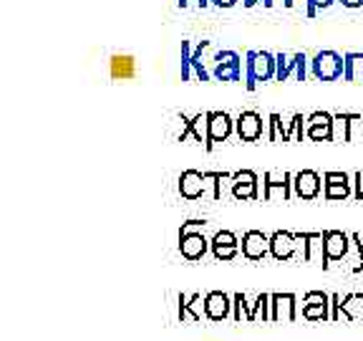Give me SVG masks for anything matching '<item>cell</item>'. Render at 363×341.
<instances>
[{
  "label": "cell",
  "instance_id": "25",
  "mask_svg": "<svg viewBox=\"0 0 363 341\" xmlns=\"http://www.w3.org/2000/svg\"><path fill=\"white\" fill-rule=\"evenodd\" d=\"M340 318H346V321H363V293H348L343 296V301H340Z\"/></svg>",
  "mask_w": 363,
  "mask_h": 341
},
{
  "label": "cell",
  "instance_id": "26",
  "mask_svg": "<svg viewBox=\"0 0 363 341\" xmlns=\"http://www.w3.org/2000/svg\"><path fill=\"white\" fill-rule=\"evenodd\" d=\"M308 238V263L325 268V238L323 233H306Z\"/></svg>",
  "mask_w": 363,
  "mask_h": 341
},
{
  "label": "cell",
  "instance_id": "11",
  "mask_svg": "<svg viewBox=\"0 0 363 341\" xmlns=\"http://www.w3.org/2000/svg\"><path fill=\"white\" fill-rule=\"evenodd\" d=\"M215 81H240L242 79V58L235 51H220L215 56V68H212Z\"/></svg>",
  "mask_w": 363,
  "mask_h": 341
},
{
  "label": "cell",
  "instance_id": "4",
  "mask_svg": "<svg viewBox=\"0 0 363 341\" xmlns=\"http://www.w3.org/2000/svg\"><path fill=\"white\" fill-rule=\"evenodd\" d=\"M306 119L303 114H293L290 119L280 117V114H270L267 117V142H303L306 136Z\"/></svg>",
  "mask_w": 363,
  "mask_h": 341
},
{
  "label": "cell",
  "instance_id": "19",
  "mask_svg": "<svg viewBox=\"0 0 363 341\" xmlns=\"http://www.w3.org/2000/svg\"><path fill=\"white\" fill-rule=\"evenodd\" d=\"M325 268H333L335 263L343 261L351 245V233H340V230H325Z\"/></svg>",
  "mask_w": 363,
  "mask_h": 341
},
{
  "label": "cell",
  "instance_id": "8",
  "mask_svg": "<svg viewBox=\"0 0 363 341\" xmlns=\"http://www.w3.org/2000/svg\"><path fill=\"white\" fill-rule=\"evenodd\" d=\"M177 190H179V195L184 200H202V197L212 200V185H210V180H207V175L199 170L182 172Z\"/></svg>",
  "mask_w": 363,
  "mask_h": 341
},
{
  "label": "cell",
  "instance_id": "34",
  "mask_svg": "<svg viewBox=\"0 0 363 341\" xmlns=\"http://www.w3.org/2000/svg\"><path fill=\"white\" fill-rule=\"evenodd\" d=\"M333 3H338V0H308L306 18H315L318 11H325V8H330Z\"/></svg>",
  "mask_w": 363,
  "mask_h": 341
},
{
  "label": "cell",
  "instance_id": "41",
  "mask_svg": "<svg viewBox=\"0 0 363 341\" xmlns=\"http://www.w3.org/2000/svg\"><path fill=\"white\" fill-rule=\"evenodd\" d=\"M242 3H245V8H255L257 3H262V0H242Z\"/></svg>",
  "mask_w": 363,
  "mask_h": 341
},
{
  "label": "cell",
  "instance_id": "42",
  "mask_svg": "<svg viewBox=\"0 0 363 341\" xmlns=\"http://www.w3.org/2000/svg\"><path fill=\"white\" fill-rule=\"evenodd\" d=\"M262 6H265V8H275V0H262Z\"/></svg>",
  "mask_w": 363,
  "mask_h": 341
},
{
  "label": "cell",
  "instance_id": "29",
  "mask_svg": "<svg viewBox=\"0 0 363 341\" xmlns=\"http://www.w3.org/2000/svg\"><path fill=\"white\" fill-rule=\"evenodd\" d=\"M233 318L238 321V324H242V321L250 324V318H252V303L247 301V296L245 293L233 296Z\"/></svg>",
  "mask_w": 363,
  "mask_h": 341
},
{
  "label": "cell",
  "instance_id": "24",
  "mask_svg": "<svg viewBox=\"0 0 363 341\" xmlns=\"http://www.w3.org/2000/svg\"><path fill=\"white\" fill-rule=\"evenodd\" d=\"M233 316V296L222 293V291H210L207 293V316L210 321H222V318Z\"/></svg>",
  "mask_w": 363,
  "mask_h": 341
},
{
  "label": "cell",
  "instance_id": "35",
  "mask_svg": "<svg viewBox=\"0 0 363 341\" xmlns=\"http://www.w3.org/2000/svg\"><path fill=\"white\" fill-rule=\"evenodd\" d=\"M353 200L363 202V172H356V175H353Z\"/></svg>",
  "mask_w": 363,
  "mask_h": 341
},
{
  "label": "cell",
  "instance_id": "3",
  "mask_svg": "<svg viewBox=\"0 0 363 341\" xmlns=\"http://www.w3.org/2000/svg\"><path fill=\"white\" fill-rule=\"evenodd\" d=\"M247 61H245V89L255 91L260 84L275 81V71H278V61L275 53L267 51H247Z\"/></svg>",
  "mask_w": 363,
  "mask_h": 341
},
{
  "label": "cell",
  "instance_id": "36",
  "mask_svg": "<svg viewBox=\"0 0 363 341\" xmlns=\"http://www.w3.org/2000/svg\"><path fill=\"white\" fill-rule=\"evenodd\" d=\"M340 301H343V296H330V321H338L340 318Z\"/></svg>",
  "mask_w": 363,
  "mask_h": 341
},
{
  "label": "cell",
  "instance_id": "21",
  "mask_svg": "<svg viewBox=\"0 0 363 341\" xmlns=\"http://www.w3.org/2000/svg\"><path fill=\"white\" fill-rule=\"evenodd\" d=\"M179 321H199L207 316V296L202 293H179Z\"/></svg>",
  "mask_w": 363,
  "mask_h": 341
},
{
  "label": "cell",
  "instance_id": "37",
  "mask_svg": "<svg viewBox=\"0 0 363 341\" xmlns=\"http://www.w3.org/2000/svg\"><path fill=\"white\" fill-rule=\"evenodd\" d=\"M179 8H207L212 6V0H177Z\"/></svg>",
  "mask_w": 363,
  "mask_h": 341
},
{
  "label": "cell",
  "instance_id": "17",
  "mask_svg": "<svg viewBox=\"0 0 363 341\" xmlns=\"http://www.w3.org/2000/svg\"><path fill=\"white\" fill-rule=\"evenodd\" d=\"M240 253L247 261H262L270 256V235L260 233V230H247L240 243Z\"/></svg>",
  "mask_w": 363,
  "mask_h": 341
},
{
  "label": "cell",
  "instance_id": "27",
  "mask_svg": "<svg viewBox=\"0 0 363 341\" xmlns=\"http://www.w3.org/2000/svg\"><path fill=\"white\" fill-rule=\"evenodd\" d=\"M343 81L348 84H363V53H346V74Z\"/></svg>",
  "mask_w": 363,
  "mask_h": 341
},
{
  "label": "cell",
  "instance_id": "16",
  "mask_svg": "<svg viewBox=\"0 0 363 341\" xmlns=\"http://www.w3.org/2000/svg\"><path fill=\"white\" fill-rule=\"evenodd\" d=\"M323 197L325 200L353 197V175H346V172H325L323 175Z\"/></svg>",
  "mask_w": 363,
  "mask_h": 341
},
{
  "label": "cell",
  "instance_id": "6",
  "mask_svg": "<svg viewBox=\"0 0 363 341\" xmlns=\"http://www.w3.org/2000/svg\"><path fill=\"white\" fill-rule=\"evenodd\" d=\"M275 61H278L275 81H306L311 74V58L306 53H275Z\"/></svg>",
  "mask_w": 363,
  "mask_h": 341
},
{
  "label": "cell",
  "instance_id": "15",
  "mask_svg": "<svg viewBox=\"0 0 363 341\" xmlns=\"http://www.w3.org/2000/svg\"><path fill=\"white\" fill-rule=\"evenodd\" d=\"M323 193V177L315 170H303L293 175V195L298 200H315Z\"/></svg>",
  "mask_w": 363,
  "mask_h": 341
},
{
  "label": "cell",
  "instance_id": "30",
  "mask_svg": "<svg viewBox=\"0 0 363 341\" xmlns=\"http://www.w3.org/2000/svg\"><path fill=\"white\" fill-rule=\"evenodd\" d=\"M265 324V321H272L270 318V293H260L252 303V318L250 324Z\"/></svg>",
  "mask_w": 363,
  "mask_h": 341
},
{
  "label": "cell",
  "instance_id": "20",
  "mask_svg": "<svg viewBox=\"0 0 363 341\" xmlns=\"http://www.w3.org/2000/svg\"><path fill=\"white\" fill-rule=\"evenodd\" d=\"M270 318L275 324H290L298 318V303L293 293H270Z\"/></svg>",
  "mask_w": 363,
  "mask_h": 341
},
{
  "label": "cell",
  "instance_id": "1",
  "mask_svg": "<svg viewBox=\"0 0 363 341\" xmlns=\"http://www.w3.org/2000/svg\"><path fill=\"white\" fill-rule=\"evenodd\" d=\"M207 225L210 222L207 220H187L182 222L179 227V253L184 261L194 263V261H202L204 256H207V250H210V240L204 235V230H207Z\"/></svg>",
  "mask_w": 363,
  "mask_h": 341
},
{
  "label": "cell",
  "instance_id": "23",
  "mask_svg": "<svg viewBox=\"0 0 363 341\" xmlns=\"http://www.w3.org/2000/svg\"><path fill=\"white\" fill-rule=\"evenodd\" d=\"M182 121H184V129L179 131V142H184V139H189L192 136L194 142L199 144H207V131H210V112H204V114H194L192 119H184L182 117Z\"/></svg>",
  "mask_w": 363,
  "mask_h": 341
},
{
  "label": "cell",
  "instance_id": "18",
  "mask_svg": "<svg viewBox=\"0 0 363 341\" xmlns=\"http://www.w3.org/2000/svg\"><path fill=\"white\" fill-rule=\"evenodd\" d=\"M306 136L311 142H330L333 139V114L313 112L306 119Z\"/></svg>",
  "mask_w": 363,
  "mask_h": 341
},
{
  "label": "cell",
  "instance_id": "40",
  "mask_svg": "<svg viewBox=\"0 0 363 341\" xmlns=\"http://www.w3.org/2000/svg\"><path fill=\"white\" fill-rule=\"evenodd\" d=\"M238 0H212V6L215 8H233Z\"/></svg>",
  "mask_w": 363,
  "mask_h": 341
},
{
  "label": "cell",
  "instance_id": "39",
  "mask_svg": "<svg viewBox=\"0 0 363 341\" xmlns=\"http://www.w3.org/2000/svg\"><path fill=\"white\" fill-rule=\"evenodd\" d=\"M283 6L290 8V11H293V8H303V6L308 8V0H283Z\"/></svg>",
  "mask_w": 363,
  "mask_h": 341
},
{
  "label": "cell",
  "instance_id": "22",
  "mask_svg": "<svg viewBox=\"0 0 363 341\" xmlns=\"http://www.w3.org/2000/svg\"><path fill=\"white\" fill-rule=\"evenodd\" d=\"M136 74H139V66H136V58L129 56V53H113L108 58V76L113 81L136 79Z\"/></svg>",
  "mask_w": 363,
  "mask_h": 341
},
{
  "label": "cell",
  "instance_id": "5",
  "mask_svg": "<svg viewBox=\"0 0 363 341\" xmlns=\"http://www.w3.org/2000/svg\"><path fill=\"white\" fill-rule=\"evenodd\" d=\"M346 74V56L335 51H318L311 58V76L315 81H338Z\"/></svg>",
  "mask_w": 363,
  "mask_h": 341
},
{
  "label": "cell",
  "instance_id": "9",
  "mask_svg": "<svg viewBox=\"0 0 363 341\" xmlns=\"http://www.w3.org/2000/svg\"><path fill=\"white\" fill-rule=\"evenodd\" d=\"M265 124L267 119H262L257 112H242L235 119V136H238L240 142H260L262 136L267 134Z\"/></svg>",
  "mask_w": 363,
  "mask_h": 341
},
{
  "label": "cell",
  "instance_id": "33",
  "mask_svg": "<svg viewBox=\"0 0 363 341\" xmlns=\"http://www.w3.org/2000/svg\"><path fill=\"white\" fill-rule=\"evenodd\" d=\"M192 79V48L187 40H182V81Z\"/></svg>",
  "mask_w": 363,
  "mask_h": 341
},
{
  "label": "cell",
  "instance_id": "10",
  "mask_svg": "<svg viewBox=\"0 0 363 341\" xmlns=\"http://www.w3.org/2000/svg\"><path fill=\"white\" fill-rule=\"evenodd\" d=\"M230 193L235 200H260V177L252 170H240L230 180Z\"/></svg>",
  "mask_w": 363,
  "mask_h": 341
},
{
  "label": "cell",
  "instance_id": "32",
  "mask_svg": "<svg viewBox=\"0 0 363 341\" xmlns=\"http://www.w3.org/2000/svg\"><path fill=\"white\" fill-rule=\"evenodd\" d=\"M348 142H363V114H348Z\"/></svg>",
  "mask_w": 363,
  "mask_h": 341
},
{
  "label": "cell",
  "instance_id": "12",
  "mask_svg": "<svg viewBox=\"0 0 363 341\" xmlns=\"http://www.w3.org/2000/svg\"><path fill=\"white\" fill-rule=\"evenodd\" d=\"M210 131H207V149H215V144L227 142L235 134V119L227 112H210Z\"/></svg>",
  "mask_w": 363,
  "mask_h": 341
},
{
  "label": "cell",
  "instance_id": "28",
  "mask_svg": "<svg viewBox=\"0 0 363 341\" xmlns=\"http://www.w3.org/2000/svg\"><path fill=\"white\" fill-rule=\"evenodd\" d=\"M207 48H210V40H202L192 51V71L199 81H212V71H207V66H204V61H202V53L207 51Z\"/></svg>",
  "mask_w": 363,
  "mask_h": 341
},
{
  "label": "cell",
  "instance_id": "38",
  "mask_svg": "<svg viewBox=\"0 0 363 341\" xmlns=\"http://www.w3.org/2000/svg\"><path fill=\"white\" fill-rule=\"evenodd\" d=\"M340 6L348 8V11H356V8H363V0H338Z\"/></svg>",
  "mask_w": 363,
  "mask_h": 341
},
{
  "label": "cell",
  "instance_id": "2",
  "mask_svg": "<svg viewBox=\"0 0 363 341\" xmlns=\"http://www.w3.org/2000/svg\"><path fill=\"white\" fill-rule=\"evenodd\" d=\"M270 258L278 263L283 261H308V238L306 233H288V230H275L270 235Z\"/></svg>",
  "mask_w": 363,
  "mask_h": 341
},
{
  "label": "cell",
  "instance_id": "14",
  "mask_svg": "<svg viewBox=\"0 0 363 341\" xmlns=\"http://www.w3.org/2000/svg\"><path fill=\"white\" fill-rule=\"evenodd\" d=\"M240 243L242 240L233 233V230H217L210 240V253L217 258V261H235L240 256Z\"/></svg>",
  "mask_w": 363,
  "mask_h": 341
},
{
  "label": "cell",
  "instance_id": "13",
  "mask_svg": "<svg viewBox=\"0 0 363 341\" xmlns=\"http://www.w3.org/2000/svg\"><path fill=\"white\" fill-rule=\"evenodd\" d=\"M303 318L306 321H330V296L323 291H308L303 296Z\"/></svg>",
  "mask_w": 363,
  "mask_h": 341
},
{
  "label": "cell",
  "instance_id": "7",
  "mask_svg": "<svg viewBox=\"0 0 363 341\" xmlns=\"http://www.w3.org/2000/svg\"><path fill=\"white\" fill-rule=\"evenodd\" d=\"M293 195V172H265L262 175V200L267 202H285Z\"/></svg>",
  "mask_w": 363,
  "mask_h": 341
},
{
  "label": "cell",
  "instance_id": "31",
  "mask_svg": "<svg viewBox=\"0 0 363 341\" xmlns=\"http://www.w3.org/2000/svg\"><path fill=\"white\" fill-rule=\"evenodd\" d=\"M330 142H348V114H333V139Z\"/></svg>",
  "mask_w": 363,
  "mask_h": 341
}]
</instances>
